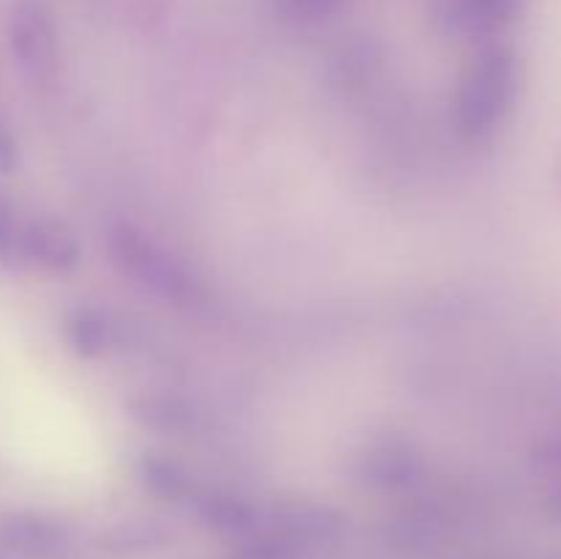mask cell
<instances>
[{"label":"cell","instance_id":"obj_1","mask_svg":"<svg viewBox=\"0 0 561 559\" xmlns=\"http://www.w3.org/2000/svg\"><path fill=\"white\" fill-rule=\"evenodd\" d=\"M520 88L518 55L507 44H488L471 58L455 99V124L466 142H482L504 124Z\"/></svg>","mask_w":561,"mask_h":559},{"label":"cell","instance_id":"obj_12","mask_svg":"<svg viewBox=\"0 0 561 559\" xmlns=\"http://www.w3.org/2000/svg\"><path fill=\"white\" fill-rule=\"evenodd\" d=\"M299 543L290 540L283 532L268 529V535L252 537L247 546L236 554V559H294Z\"/></svg>","mask_w":561,"mask_h":559},{"label":"cell","instance_id":"obj_5","mask_svg":"<svg viewBox=\"0 0 561 559\" xmlns=\"http://www.w3.org/2000/svg\"><path fill=\"white\" fill-rule=\"evenodd\" d=\"M422 475V458L405 438H381L362 455V477L383 491L411 488Z\"/></svg>","mask_w":561,"mask_h":559},{"label":"cell","instance_id":"obj_11","mask_svg":"<svg viewBox=\"0 0 561 559\" xmlns=\"http://www.w3.org/2000/svg\"><path fill=\"white\" fill-rule=\"evenodd\" d=\"M195 502L197 515L203 518V524H208L211 529L225 532V535H247L257 526V513L241 499L230 497V493H201V497H192Z\"/></svg>","mask_w":561,"mask_h":559},{"label":"cell","instance_id":"obj_16","mask_svg":"<svg viewBox=\"0 0 561 559\" xmlns=\"http://www.w3.org/2000/svg\"><path fill=\"white\" fill-rule=\"evenodd\" d=\"M16 168V146L3 129H0V173H11Z\"/></svg>","mask_w":561,"mask_h":559},{"label":"cell","instance_id":"obj_13","mask_svg":"<svg viewBox=\"0 0 561 559\" xmlns=\"http://www.w3.org/2000/svg\"><path fill=\"white\" fill-rule=\"evenodd\" d=\"M20 225H16L14 208L0 192V263L14 266L20 261Z\"/></svg>","mask_w":561,"mask_h":559},{"label":"cell","instance_id":"obj_8","mask_svg":"<svg viewBox=\"0 0 561 559\" xmlns=\"http://www.w3.org/2000/svg\"><path fill=\"white\" fill-rule=\"evenodd\" d=\"M526 0H455L449 5V20L469 36H488L513 22Z\"/></svg>","mask_w":561,"mask_h":559},{"label":"cell","instance_id":"obj_3","mask_svg":"<svg viewBox=\"0 0 561 559\" xmlns=\"http://www.w3.org/2000/svg\"><path fill=\"white\" fill-rule=\"evenodd\" d=\"M9 44L22 75L33 82H49L58 75L60 44L55 22L42 3H20L9 22Z\"/></svg>","mask_w":561,"mask_h":559},{"label":"cell","instance_id":"obj_9","mask_svg":"<svg viewBox=\"0 0 561 559\" xmlns=\"http://www.w3.org/2000/svg\"><path fill=\"white\" fill-rule=\"evenodd\" d=\"M66 343L80 360H99L113 345V327L96 307H75L66 316Z\"/></svg>","mask_w":561,"mask_h":559},{"label":"cell","instance_id":"obj_6","mask_svg":"<svg viewBox=\"0 0 561 559\" xmlns=\"http://www.w3.org/2000/svg\"><path fill=\"white\" fill-rule=\"evenodd\" d=\"M64 543V526L42 515H14L0 529V546L20 557H42Z\"/></svg>","mask_w":561,"mask_h":559},{"label":"cell","instance_id":"obj_14","mask_svg":"<svg viewBox=\"0 0 561 559\" xmlns=\"http://www.w3.org/2000/svg\"><path fill=\"white\" fill-rule=\"evenodd\" d=\"M340 0H283V9L299 22H321L337 11Z\"/></svg>","mask_w":561,"mask_h":559},{"label":"cell","instance_id":"obj_15","mask_svg":"<svg viewBox=\"0 0 561 559\" xmlns=\"http://www.w3.org/2000/svg\"><path fill=\"white\" fill-rule=\"evenodd\" d=\"M531 464H535L537 471H546V475H561V436L537 444L535 453H531Z\"/></svg>","mask_w":561,"mask_h":559},{"label":"cell","instance_id":"obj_2","mask_svg":"<svg viewBox=\"0 0 561 559\" xmlns=\"http://www.w3.org/2000/svg\"><path fill=\"white\" fill-rule=\"evenodd\" d=\"M107 252L121 277L140 285L148 294L173 305H192L197 299V283L192 274L135 225H115L107 236Z\"/></svg>","mask_w":561,"mask_h":559},{"label":"cell","instance_id":"obj_10","mask_svg":"<svg viewBox=\"0 0 561 559\" xmlns=\"http://www.w3.org/2000/svg\"><path fill=\"white\" fill-rule=\"evenodd\" d=\"M129 414L157 433H184L195 422V411L175 395H140L129 400Z\"/></svg>","mask_w":561,"mask_h":559},{"label":"cell","instance_id":"obj_17","mask_svg":"<svg viewBox=\"0 0 561 559\" xmlns=\"http://www.w3.org/2000/svg\"><path fill=\"white\" fill-rule=\"evenodd\" d=\"M548 513H551L557 521H561V488L557 493H551V497H548Z\"/></svg>","mask_w":561,"mask_h":559},{"label":"cell","instance_id":"obj_4","mask_svg":"<svg viewBox=\"0 0 561 559\" xmlns=\"http://www.w3.org/2000/svg\"><path fill=\"white\" fill-rule=\"evenodd\" d=\"M20 258L47 272L66 274L82 261L80 236L66 219L36 217L20 230Z\"/></svg>","mask_w":561,"mask_h":559},{"label":"cell","instance_id":"obj_7","mask_svg":"<svg viewBox=\"0 0 561 559\" xmlns=\"http://www.w3.org/2000/svg\"><path fill=\"white\" fill-rule=\"evenodd\" d=\"M135 471L140 486L146 488L151 497L162 499V502H181V499L195 497L192 477L186 475L184 466L175 464V460L168 458V455H159V453L140 455Z\"/></svg>","mask_w":561,"mask_h":559}]
</instances>
